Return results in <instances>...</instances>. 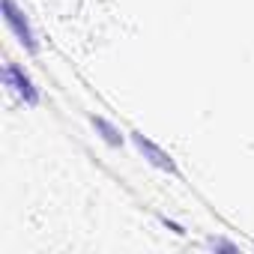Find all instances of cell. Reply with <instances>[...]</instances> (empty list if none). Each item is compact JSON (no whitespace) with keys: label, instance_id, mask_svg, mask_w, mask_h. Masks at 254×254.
<instances>
[{"label":"cell","instance_id":"1","mask_svg":"<svg viewBox=\"0 0 254 254\" xmlns=\"http://www.w3.org/2000/svg\"><path fill=\"white\" fill-rule=\"evenodd\" d=\"M3 87H6L9 96L18 99L24 108H39V105H42V90L36 87L33 75H30L21 63H15V60H6V63H3Z\"/></svg>","mask_w":254,"mask_h":254},{"label":"cell","instance_id":"2","mask_svg":"<svg viewBox=\"0 0 254 254\" xmlns=\"http://www.w3.org/2000/svg\"><path fill=\"white\" fill-rule=\"evenodd\" d=\"M3 21H6V27H9V33H12V39L27 51V54H39V33H36V27H33V21H30V15L24 12V6H18V0H3Z\"/></svg>","mask_w":254,"mask_h":254},{"label":"cell","instance_id":"5","mask_svg":"<svg viewBox=\"0 0 254 254\" xmlns=\"http://www.w3.org/2000/svg\"><path fill=\"white\" fill-rule=\"evenodd\" d=\"M203 245H206L209 251H227V254H236V251H239V245L230 242V239H224V236H209Z\"/></svg>","mask_w":254,"mask_h":254},{"label":"cell","instance_id":"3","mask_svg":"<svg viewBox=\"0 0 254 254\" xmlns=\"http://www.w3.org/2000/svg\"><path fill=\"white\" fill-rule=\"evenodd\" d=\"M129 141H132V147L138 150V156H144V162H147L150 168H156V171H162V174H171V177H180V168H177L174 156H171L168 150H162L153 138H147L141 129H132V132H129Z\"/></svg>","mask_w":254,"mask_h":254},{"label":"cell","instance_id":"6","mask_svg":"<svg viewBox=\"0 0 254 254\" xmlns=\"http://www.w3.org/2000/svg\"><path fill=\"white\" fill-rule=\"evenodd\" d=\"M159 221H162V227H168L171 233H177V236H186V227H183L180 221H174V218H168V215H159Z\"/></svg>","mask_w":254,"mask_h":254},{"label":"cell","instance_id":"4","mask_svg":"<svg viewBox=\"0 0 254 254\" xmlns=\"http://www.w3.org/2000/svg\"><path fill=\"white\" fill-rule=\"evenodd\" d=\"M90 126H93V132H96L108 147L120 150V147L126 144V135L120 132V126H114L111 120H105V117H99V114H90Z\"/></svg>","mask_w":254,"mask_h":254}]
</instances>
